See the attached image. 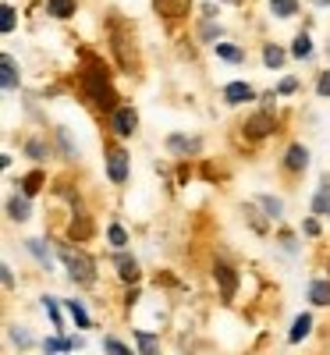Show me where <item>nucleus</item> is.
I'll list each match as a JSON object with an SVG mask.
<instances>
[{"label": "nucleus", "instance_id": "obj_19", "mask_svg": "<svg viewBox=\"0 0 330 355\" xmlns=\"http://www.w3.org/2000/svg\"><path fill=\"white\" fill-rule=\"evenodd\" d=\"M270 4H274V14H281V18H292L298 11L295 0H270Z\"/></svg>", "mask_w": 330, "mask_h": 355}, {"label": "nucleus", "instance_id": "obj_10", "mask_svg": "<svg viewBox=\"0 0 330 355\" xmlns=\"http://www.w3.org/2000/svg\"><path fill=\"white\" fill-rule=\"evenodd\" d=\"M305 163H309V153H305V146H292L284 157V167L287 171H305Z\"/></svg>", "mask_w": 330, "mask_h": 355}, {"label": "nucleus", "instance_id": "obj_15", "mask_svg": "<svg viewBox=\"0 0 330 355\" xmlns=\"http://www.w3.org/2000/svg\"><path fill=\"white\" fill-rule=\"evenodd\" d=\"M171 150H178V153H196V150H199V139H181V135H171Z\"/></svg>", "mask_w": 330, "mask_h": 355}, {"label": "nucleus", "instance_id": "obj_22", "mask_svg": "<svg viewBox=\"0 0 330 355\" xmlns=\"http://www.w3.org/2000/svg\"><path fill=\"white\" fill-rule=\"evenodd\" d=\"M0 29H4V32H11L14 29V8H0Z\"/></svg>", "mask_w": 330, "mask_h": 355}, {"label": "nucleus", "instance_id": "obj_35", "mask_svg": "<svg viewBox=\"0 0 330 355\" xmlns=\"http://www.w3.org/2000/svg\"><path fill=\"white\" fill-rule=\"evenodd\" d=\"M295 89H298L295 78H284V82H281V93H295Z\"/></svg>", "mask_w": 330, "mask_h": 355}, {"label": "nucleus", "instance_id": "obj_32", "mask_svg": "<svg viewBox=\"0 0 330 355\" xmlns=\"http://www.w3.org/2000/svg\"><path fill=\"white\" fill-rule=\"evenodd\" d=\"M316 93H320V96H330V71H327V75H320V86H316Z\"/></svg>", "mask_w": 330, "mask_h": 355}, {"label": "nucleus", "instance_id": "obj_30", "mask_svg": "<svg viewBox=\"0 0 330 355\" xmlns=\"http://www.w3.org/2000/svg\"><path fill=\"white\" fill-rule=\"evenodd\" d=\"M39 181H43V178H39V174H29V178H25V185H22V189H25V196H36V189H39Z\"/></svg>", "mask_w": 330, "mask_h": 355}, {"label": "nucleus", "instance_id": "obj_9", "mask_svg": "<svg viewBox=\"0 0 330 355\" xmlns=\"http://www.w3.org/2000/svg\"><path fill=\"white\" fill-rule=\"evenodd\" d=\"M0 86H4V89L18 86V68H14V60L8 54H0Z\"/></svg>", "mask_w": 330, "mask_h": 355}, {"label": "nucleus", "instance_id": "obj_33", "mask_svg": "<svg viewBox=\"0 0 330 355\" xmlns=\"http://www.w3.org/2000/svg\"><path fill=\"white\" fill-rule=\"evenodd\" d=\"M107 352H110V355H132L125 345H117V341H107Z\"/></svg>", "mask_w": 330, "mask_h": 355}, {"label": "nucleus", "instance_id": "obj_4", "mask_svg": "<svg viewBox=\"0 0 330 355\" xmlns=\"http://www.w3.org/2000/svg\"><path fill=\"white\" fill-rule=\"evenodd\" d=\"M245 135H249V139H266V135H274V114H270V111L252 114L249 121H245Z\"/></svg>", "mask_w": 330, "mask_h": 355}, {"label": "nucleus", "instance_id": "obj_24", "mask_svg": "<svg viewBox=\"0 0 330 355\" xmlns=\"http://www.w3.org/2000/svg\"><path fill=\"white\" fill-rule=\"evenodd\" d=\"M295 57H309V54H313V43H309V36H298L295 39V50H292Z\"/></svg>", "mask_w": 330, "mask_h": 355}, {"label": "nucleus", "instance_id": "obj_3", "mask_svg": "<svg viewBox=\"0 0 330 355\" xmlns=\"http://www.w3.org/2000/svg\"><path fill=\"white\" fill-rule=\"evenodd\" d=\"M125 32H128V29L114 18V22H110V43H114V54H117V65L125 68V71H132V65H135V47L125 39Z\"/></svg>", "mask_w": 330, "mask_h": 355}, {"label": "nucleus", "instance_id": "obj_25", "mask_svg": "<svg viewBox=\"0 0 330 355\" xmlns=\"http://www.w3.org/2000/svg\"><path fill=\"white\" fill-rule=\"evenodd\" d=\"M313 206H316V210H330V185H323V189H320V196L313 199Z\"/></svg>", "mask_w": 330, "mask_h": 355}, {"label": "nucleus", "instance_id": "obj_29", "mask_svg": "<svg viewBox=\"0 0 330 355\" xmlns=\"http://www.w3.org/2000/svg\"><path fill=\"white\" fill-rule=\"evenodd\" d=\"M11 341H14L18 348H29V345H32V341H29V334H25V330H18V327L11 330Z\"/></svg>", "mask_w": 330, "mask_h": 355}, {"label": "nucleus", "instance_id": "obj_8", "mask_svg": "<svg viewBox=\"0 0 330 355\" xmlns=\"http://www.w3.org/2000/svg\"><path fill=\"white\" fill-rule=\"evenodd\" d=\"M189 4L192 0H156V11L163 18H181V14H189Z\"/></svg>", "mask_w": 330, "mask_h": 355}, {"label": "nucleus", "instance_id": "obj_23", "mask_svg": "<svg viewBox=\"0 0 330 355\" xmlns=\"http://www.w3.org/2000/svg\"><path fill=\"white\" fill-rule=\"evenodd\" d=\"M139 348L146 352V355H153L156 352V338H153V334H146V330H139Z\"/></svg>", "mask_w": 330, "mask_h": 355}, {"label": "nucleus", "instance_id": "obj_11", "mask_svg": "<svg viewBox=\"0 0 330 355\" xmlns=\"http://www.w3.org/2000/svg\"><path fill=\"white\" fill-rule=\"evenodd\" d=\"M309 299H313V306H330V284L327 281H313L309 284Z\"/></svg>", "mask_w": 330, "mask_h": 355}, {"label": "nucleus", "instance_id": "obj_26", "mask_svg": "<svg viewBox=\"0 0 330 355\" xmlns=\"http://www.w3.org/2000/svg\"><path fill=\"white\" fill-rule=\"evenodd\" d=\"M29 249H32V256H36V260H43V263H50V249H47L43 242H29Z\"/></svg>", "mask_w": 330, "mask_h": 355}, {"label": "nucleus", "instance_id": "obj_5", "mask_svg": "<svg viewBox=\"0 0 330 355\" xmlns=\"http://www.w3.org/2000/svg\"><path fill=\"white\" fill-rule=\"evenodd\" d=\"M213 277H217V284H220V295H224V302H231V299H235V288H238L235 270H231L228 263H217V266H213Z\"/></svg>", "mask_w": 330, "mask_h": 355}, {"label": "nucleus", "instance_id": "obj_17", "mask_svg": "<svg viewBox=\"0 0 330 355\" xmlns=\"http://www.w3.org/2000/svg\"><path fill=\"white\" fill-rule=\"evenodd\" d=\"M309 327H313V320H309V317H298V320L292 323V334H287V338H292V341H302L305 334H309Z\"/></svg>", "mask_w": 330, "mask_h": 355}, {"label": "nucleus", "instance_id": "obj_28", "mask_svg": "<svg viewBox=\"0 0 330 355\" xmlns=\"http://www.w3.org/2000/svg\"><path fill=\"white\" fill-rule=\"evenodd\" d=\"M107 235H110V242H114L117 249H121V245H125V242H128V235H125V227H117V224L110 227V231H107Z\"/></svg>", "mask_w": 330, "mask_h": 355}, {"label": "nucleus", "instance_id": "obj_2", "mask_svg": "<svg viewBox=\"0 0 330 355\" xmlns=\"http://www.w3.org/2000/svg\"><path fill=\"white\" fill-rule=\"evenodd\" d=\"M60 260H64L71 281H78V284H93L96 281V266H93V260L86 253H78V249H60Z\"/></svg>", "mask_w": 330, "mask_h": 355}, {"label": "nucleus", "instance_id": "obj_21", "mask_svg": "<svg viewBox=\"0 0 330 355\" xmlns=\"http://www.w3.org/2000/svg\"><path fill=\"white\" fill-rule=\"evenodd\" d=\"M93 235V224L86 217H78V224H71V238H89Z\"/></svg>", "mask_w": 330, "mask_h": 355}, {"label": "nucleus", "instance_id": "obj_34", "mask_svg": "<svg viewBox=\"0 0 330 355\" xmlns=\"http://www.w3.org/2000/svg\"><path fill=\"white\" fill-rule=\"evenodd\" d=\"M43 306H47V312H50V320L57 323V320H60V317H57V302H54V299H43Z\"/></svg>", "mask_w": 330, "mask_h": 355}, {"label": "nucleus", "instance_id": "obj_27", "mask_svg": "<svg viewBox=\"0 0 330 355\" xmlns=\"http://www.w3.org/2000/svg\"><path fill=\"white\" fill-rule=\"evenodd\" d=\"M263 60H266V65H270V68H277V65H281V60H284V54H281L277 47H266V54H263Z\"/></svg>", "mask_w": 330, "mask_h": 355}, {"label": "nucleus", "instance_id": "obj_14", "mask_svg": "<svg viewBox=\"0 0 330 355\" xmlns=\"http://www.w3.org/2000/svg\"><path fill=\"white\" fill-rule=\"evenodd\" d=\"M8 214H11L14 220H25V217H29V199H25V196H22V199L14 196V199L8 203Z\"/></svg>", "mask_w": 330, "mask_h": 355}, {"label": "nucleus", "instance_id": "obj_16", "mask_svg": "<svg viewBox=\"0 0 330 355\" xmlns=\"http://www.w3.org/2000/svg\"><path fill=\"white\" fill-rule=\"evenodd\" d=\"M50 14L71 18V14H75V0H50Z\"/></svg>", "mask_w": 330, "mask_h": 355}, {"label": "nucleus", "instance_id": "obj_31", "mask_svg": "<svg viewBox=\"0 0 330 355\" xmlns=\"http://www.w3.org/2000/svg\"><path fill=\"white\" fill-rule=\"evenodd\" d=\"M259 203H263V206H266V210H270L274 217H281V203H277V199H270V196H263Z\"/></svg>", "mask_w": 330, "mask_h": 355}, {"label": "nucleus", "instance_id": "obj_13", "mask_svg": "<svg viewBox=\"0 0 330 355\" xmlns=\"http://www.w3.org/2000/svg\"><path fill=\"white\" fill-rule=\"evenodd\" d=\"M117 270H121V281H128V284L139 281V266H135V260H128L125 253L117 256Z\"/></svg>", "mask_w": 330, "mask_h": 355}, {"label": "nucleus", "instance_id": "obj_1", "mask_svg": "<svg viewBox=\"0 0 330 355\" xmlns=\"http://www.w3.org/2000/svg\"><path fill=\"white\" fill-rule=\"evenodd\" d=\"M82 86H86V93L93 96V103H99L103 111H117L114 107V89H110V82H107V71L89 68L86 78H82Z\"/></svg>", "mask_w": 330, "mask_h": 355}, {"label": "nucleus", "instance_id": "obj_7", "mask_svg": "<svg viewBox=\"0 0 330 355\" xmlns=\"http://www.w3.org/2000/svg\"><path fill=\"white\" fill-rule=\"evenodd\" d=\"M107 174H110V181H125L128 178V160H125V153H121V150H110Z\"/></svg>", "mask_w": 330, "mask_h": 355}, {"label": "nucleus", "instance_id": "obj_18", "mask_svg": "<svg viewBox=\"0 0 330 355\" xmlns=\"http://www.w3.org/2000/svg\"><path fill=\"white\" fill-rule=\"evenodd\" d=\"M217 57L231 60V65H241V50H238V47H231V43H217Z\"/></svg>", "mask_w": 330, "mask_h": 355}, {"label": "nucleus", "instance_id": "obj_12", "mask_svg": "<svg viewBox=\"0 0 330 355\" xmlns=\"http://www.w3.org/2000/svg\"><path fill=\"white\" fill-rule=\"evenodd\" d=\"M249 96H252V89L245 86V82H231V86L224 89V100H228V103H241V100H249Z\"/></svg>", "mask_w": 330, "mask_h": 355}, {"label": "nucleus", "instance_id": "obj_6", "mask_svg": "<svg viewBox=\"0 0 330 355\" xmlns=\"http://www.w3.org/2000/svg\"><path fill=\"white\" fill-rule=\"evenodd\" d=\"M135 124H139V117H135L132 107H117V111H114V128H117V135H132Z\"/></svg>", "mask_w": 330, "mask_h": 355}, {"label": "nucleus", "instance_id": "obj_20", "mask_svg": "<svg viewBox=\"0 0 330 355\" xmlns=\"http://www.w3.org/2000/svg\"><path fill=\"white\" fill-rule=\"evenodd\" d=\"M64 306H68L71 320H75L78 327H89V317H86V309H82V302H64Z\"/></svg>", "mask_w": 330, "mask_h": 355}]
</instances>
